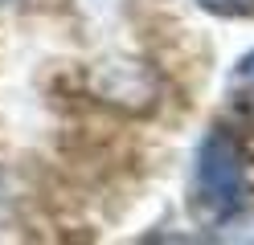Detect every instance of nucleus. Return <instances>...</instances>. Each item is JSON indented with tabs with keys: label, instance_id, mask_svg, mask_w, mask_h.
<instances>
[{
	"label": "nucleus",
	"instance_id": "obj_1",
	"mask_svg": "<svg viewBox=\"0 0 254 245\" xmlns=\"http://www.w3.org/2000/svg\"><path fill=\"white\" fill-rule=\"evenodd\" d=\"M197 196L213 212H234L246 196V151L230 131H209L197 147Z\"/></svg>",
	"mask_w": 254,
	"mask_h": 245
},
{
	"label": "nucleus",
	"instance_id": "obj_5",
	"mask_svg": "<svg viewBox=\"0 0 254 245\" xmlns=\"http://www.w3.org/2000/svg\"><path fill=\"white\" fill-rule=\"evenodd\" d=\"M0 4H8V0H0Z\"/></svg>",
	"mask_w": 254,
	"mask_h": 245
},
{
	"label": "nucleus",
	"instance_id": "obj_2",
	"mask_svg": "<svg viewBox=\"0 0 254 245\" xmlns=\"http://www.w3.org/2000/svg\"><path fill=\"white\" fill-rule=\"evenodd\" d=\"M213 16H254V0H193Z\"/></svg>",
	"mask_w": 254,
	"mask_h": 245
},
{
	"label": "nucleus",
	"instance_id": "obj_3",
	"mask_svg": "<svg viewBox=\"0 0 254 245\" xmlns=\"http://www.w3.org/2000/svg\"><path fill=\"white\" fill-rule=\"evenodd\" d=\"M238 78H254V53H246L238 61Z\"/></svg>",
	"mask_w": 254,
	"mask_h": 245
},
{
	"label": "nucleus",
	"instance_id": "obj_4",
	"mask_svg": "<svg viewBox=\"0 0 254 245\" xmlns=\"http://www.w3.org/2000/svg\"><path fill=\"white\" fill-rule=\"evenodd\" d=\"M246 114H250V123H254V94L246 98Z\"/></svg>",
	"mask_w": 254,
	"mask_h": 245
}]
</instances>
